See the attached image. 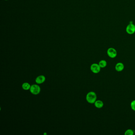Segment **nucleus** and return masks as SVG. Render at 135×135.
<instances>
[{
    "mask_svg": "<svg viewBox=\"0 0 135 135\" xmlns=\"http://www.w3.org/2000/svg\"><path fill=\"white\" fill-rule=\"evenodd\" d=\"M97 99V95L94 92H90L86 95V99L89 103H94Z\"/></svg>",
    "mask_w": 135,
    "mask_h": 135,
    "instance_id": "1",
    "label": "nucleus"
},
{
    "mask_svg": "<svg viewBox=\"0 0 135 135\" xmlns=\"http://www.w3.org/2000/svg\"><path fill=\"white\" fill-rule=\"evenodd\" d=\"M30 92L34 95L38 94L41 91V88L40 86L37 84H33L31 86Z\"/></svg>",
    "mask_w": 135,
    "mask_h": 135,
    "instance_id": "2",
    "label": "nucleus"
},
{
    "mask_svg": "<svg viewBox=\"0 0 135 135\" xmlns=\"http://www.w3.org/2000/svg\"><path fill=\"white\" fill-rule=\"evenodd\" d=\"M126 32L129 35H132L135 33V25L133 23H130L127 26Z\"/></svg>",
    "mask_w": 135,
    "mask_h": 135,
    "instance_id": "3",
    "label": "nucleus"
},
{
    "mask_svg": "<svg viewBox=\"0 0 135 135\" xmlns=\"http://www.w3.org/2000/svg\"><path fill=\"white\" fill-rule=\"evenodd\" d=\"M107 54L109 57L112 58H114L117 56V51L115 48H110L107 50Z\"/></svg>",
    "mask_w": 135,
    "mask_h": 135,
    "instance_id": "4",
    "label": "nucleus"
},
{
    "mask_svg": "<svg viewBox=\"0 0 135 135\" xmlns=\"http://www.w3.org/2000/svg\"><path fill=\"white\" fill-rule=\"evenodd\" d=\"M90 70L94 73H98L101 71V67L99 64L97 63H93L91 65Z\"/></svg>",
    "mask_w": 135,
    "mask_h": 135,
    "instance_id": "5",
    "label": "nucleus"
},
{
    "mask_svg": "<svg viewBox=\"0 0 135 135\" xmlns=\"http://www.w3.org/2000/svg\"><path fill=\"white\" fill-rule=\"evenodd\" d=\"M45 77L44 76H39L35 79L36 83L38 84H42L45 81Z\"/></svg>",
    "mask_w": 135,
    "mask_h": 135,
    "instance_id": "6",
    "label": "nucleus"
},
{
    "mask_svg": "<svg viewBox=\"0 0 135 135\" xmlns=\"http://www.w3.org/2000/svg\"><path fill=\"white\" fill-rule=\"evenodd\" d=\"M124 69V65L122 63H118L115 66V70L118 72H121Z\"/></svg>",
    "mask_w": 135,
    "mask_h": 135,
    "instance_id": "7",
    "label": "nucleus"
},
{
    "mask_svg": "<svg viewBox=\"0 0 135 135\" xmlns=\"http://www.w3.org/2000/svg\"><path fill=\"white\" fill-rule=\"evenodd\" d=\"M94 105L98 109H100V108L103 107L104 104L102 101L98 100L96 101L94 103Z\"/></svg>",
    "mask_w": 135,
    "mask_h": 135,
    "instance_id": "8",
    "label": "nucleus"
},
{
    "mask_svg": "<svg viewBox=\"0 0 135 135\" xmlns=\"http://www.w3.org/2000/svg\"><path fill=\"white\" fill-rule=\"evenodd\" d=\"M99 65L100 67L101 68H104L105 67L107 66V63L106 61L104 60H102L101 61H99Z\"/></svg>",
    "mask_w": 135,
    "mask_h": 135,
    "instance_id": "9",
    "label": "nucleus"
},
{
    "mask_svg": "<svg viewBox=\"0 0 135 135\" xmlns=\"http://www.w3.org/2000/svg\"><path fill=\"white\" fill-rule=\"evenodd\" d=\"M31 86H30V84L28 83H24L23 84H22V88L24 90H28L30 89V88H31Z\"/></svg>",
    "mask_w": 135,
    "mask_h": 135,
    "instance_id": "10",
    "label": "nucleus"
},
{
    "mask_svg": "<svg viewBox=\"0 0 135 135\" xmlns=\"http://www.w3.org/2000/svg\"><path fill=\"white\" fill-rule=\"evenodd\" d=\"M134 131L131 129L127 130L124 133L125 135H134Z\"/></svg>",
    "mask_w": 135,
    "mask_h": 135,
    "instance_id": "11",
    "label": "nucleus"
},
{
    "mask_svg": "<svg viewBox=\"0 0 135 135\" xmlns=\"http://www.w3.org/2000/svg\"><path fill=\"white\" fill-rule=\"evenodd\" d=\"M131 107L134 111H135V100L133 101L131 103Z\"/></svg>",
    "mask_w": 135,
    "mask_h": 135,
    "instance_id": "12",
    "label": "nucleus"
},
{
    "mask_svg": "<svg viewBox=\"0 0 135 135\" xmlns=\"http://www.w3.org/2000/svg\"></svg>",
    "mask_w": 135,
    "mask_h": 135,
    "instance_id": "13",
    "label": "nucleus"
}]
</instances>
